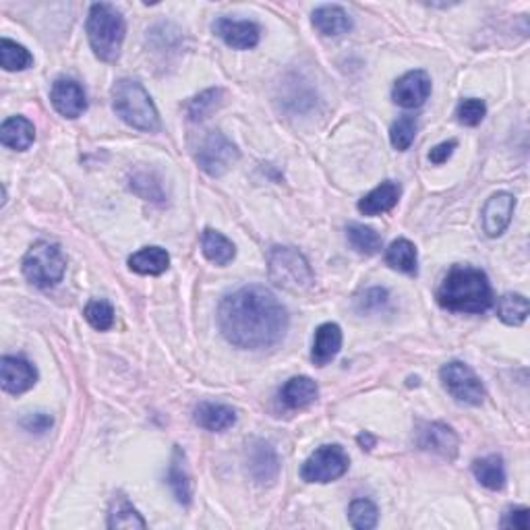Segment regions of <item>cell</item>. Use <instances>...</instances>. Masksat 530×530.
Returning <instances> with one entry per match:
<instances>
[{
    "label": "cell",
    "instance_id": "cell-8",
    "mask_svg": "<svg viewBox=\"0 0 530 530\" xmlns=\"http://www.w3.org/2000/svg\"><path fill=\"white\" fill-rule=\"evenodd\" d=\"M350 466L348 454L340 445H321L301 466V477L307 483H332L346 474Z\"/></svg>",
    "mask_w": 530,
    "mask_h": 530
},
{
    "label": "cell",
    "instance_id": "cell-11",
    "mask_svg": "<svg viewBox=\"0 0 530 530\" xmlns=\"http://www.w3.org/2000/svg\"><path fill=\"white\" fill-rule=\"evenodd\" d=\"M417 445L445 460H454L458 454L460 442L452 427L444 423H423L417 433Z\"/></svg>",
    "mask_w": 530,
    "mask_h": 530
},
{
    "label": "cell",
    "instance_id": "cell-41",
    "mask_svg": "<svg viewBox=\"0 0 530 530\" xmlns=\"http://www.w3.org/2000/svg\"><path fill=\"white\" fill-rule=\"evenodd\" d=\"M356 442H359L363 445V450H371V447L375 445V437L371 436V433L364 431V433H361L359 437H356Z\"/></svg>",
    "mask_w": 530,
    "mask_h": 530
},
{
    "label": "cell",
    "instance_id": "cell-5",
    "mask_svg": "<svg viewBox=\"0 0 530 530\" xmlns=\"http://www.w3.org/2000/svg\"><path fill=\"white\" fill-rule=\"evenodd\" d=\"M267 272L274 284L294 294L309 291L315 282L305 255L294 247H274L267 255Z\"/></svg>",
    "mask_w": 530,
    "mask_h": 530
},
{
    "label": "cell",
    "instance_id": "cell-18",
    "mask_svg": "<svg viewBox=\"0 0 530 530\" xmlns=\"http://www.w3.org/2000/svg\"><path fill=\"white\" fill-rule=\"evenodd\" d=\"M313 27L321 36L338 38L353 30V19L338 4H323L313 11Z\"/></svg>",
    "mask_w": 530,
    "mask_h": 530
},
{
    "label": "cell",
    "instance_id": "cell-30",
    "mask_svg": "<svg viewBox=\"0 0 530 530\" xmlns=\"http://www.w3.org/2000/svg\"><path fill=\"white\" fill-rule=\"evenodd\" d=\"M528 299L522 297V294L508 292L498 302V315L506 326H522L528 318Z\"/></svg>",
    "mask_w": 530,
    "mask_h": 530
},
{
    "label": "cell",
    "instance_id": "cell-24",
    "mask_svg": "<svg viewBox=\"0 0 530 530\" xmlns=\"http://www.w3.org/2000/svg\"><path fill=\"white\" fill-rule=\"evenodd\" d=\"M166 479L178 504L189 506L191 504V477H189L187 460H184V452L178 445H175V452H172Z\"/></svg>",
    "mask_w": 530,
    "mask_h": 530
},
{
    "label": "cell",
    "instance_id": "cell-28",
    "mask_svg": "<svg viewBox=\"0 0 530 530\" xmlns=\"http://www.w3.org/2000/svg\"><path fill=\"white\" fill-rule=\"evenodd\" d=\"M108 528H125V530H135V528H148V522L141 518V514L130 506V501L125 495H116L110 504L108 512Z\"/></svg>",
    "mask_w": 530,
    "mask_h": 530
},
{
    "label": "cell",
    "instance_id": "cell-14",
    "mask_svg": "<svg viewBox=\"0 0 530 530\" xmlns=\"http://www.w3.org/2000/svg\"><path fill=\"white\" fill-rule=\"evenodd\" d=\"M514 210L516 199L514 195H509V193L501 191L489 197L483 211H481V216H483V230L487 232V237H501L509 222H512Z\"/></svg>",
    "mask_w": 530,
    "mask_h": 530
},
{
    "label": "cell",
    "instance_id": "cell-33",
    "mask_svg": "<svg viewBox=\"0 0 530 530\" xmlns=\"http://www.w3.org/2000/svg\"><path fill=\"white\" fill-rule=\"evenodd\" d=\"M222 98H224V92L220 87L216 89H208V92L199 94L193 98L189 104H187V114L191 121H203L208 119V116L213 112V110H218L220 104H222Z\"/></svg>",
    "mask_w": 530,
    "mask_h": 530
},
{
    "label": "cell",
    "instance_id": "cell-2",
    "mask_svg": "<svg viewBox=\"0 0 530 530\" xmlns=\"http://www.w3.org/2000/svg\"><path fill=\"white\" fill-rule=\"evenodd\" d=\"M437 302L447 311L485 313L493 305L487 274L471 265H454L439 286Z\"/></svg>",
    "mask_w": 530,
    "mask_h": 530
},
{
    "label": "cell",
    "instance_id": "cell-12",
    "mask_svg": "<svg viewBox=\"0 0 530 530\" xmlns=\"http://www.w3.org/2000/svg\"><path fill=\"white\" fill-rule=\"evenodd\" d=\"M431 94V77L425 71H409L402 75L391 89L394 104L406 110L423 106Z\"/></svg>",
    "mask_w": 530,
    "mask_h": 530
},
{
    "label": "cell",
    "instance_id": "cell-17",
    "mask_svg": "<svg viewBox=\"0 0 530 530\" xmlns=\"http://www.w3.org/2000/svg\"><path fill=\"white\" fill-rule=\"evenodd\" d=\"M342 348V329L338 323H323L318 328L313 338V350H311V361L318 367H326L328 363H332L338 356Z\"/></svg>",
    "mask_w": 530,
    "mask_h": 530
},
{
    "label": "cell",
    "instance_id": "cell-39",
    "mask_svg": "<svg viewBox=\"0 0 530 530\" xmlns=\"http://www.w3.org/2000/svg\"><path fill=\"white\" fill-rule=\"evenodd\" d=\"M456 148H458V141L456 139H450V141L439 143V146H436V148H433L429 151V162L431 164H444V162H447L452 157L454 149H456Z\"/></svg>",
    "mask_w": 530,
    "mask_h": 530
},
{
    "label": "cell",
    "instance_id": "cell-38",
    "mask_svg": "<svg viewBox=\"0 0 530 530\" xmlns=\"http://www.w3.org/2000/svg\"><path fill=\"white\" fill-rule=\"evenodd\" d=\"M528 508H512L508 509L501 518V528H518V530H528Z\"/></svg>",
    "mask_w": 530,
    "mask_h": 530
},
{
    "label": "cell",
    "instance_id": "cell-3",
    "mask_svg": "<svg viewBox=\"0 0 530 530\" xmlns=\"http://www.w3.org/2000/svg\"><path fill=\"white\" fill-rule=\"evenodd\" d=\"M85 30L89 46H92L95 57L102 63H116L121 57V48L127 33V25L121 11L106 3L92 4L87 13Z\"/></svg>",
    "mask_w": 530,
    "mask_h": 530
},
{
    "label": "cell",
    "instance_id": "cell-36",
    "mask_svg": "<svg viewBox=\"0 0 530 530\" xmlns=\"http://www.w3.org/2000/svg\"><path fill=\"white\" fill-rule=\"evenodd\" d=\"M487 114V106L483 100L479 98H466L458 104L456 108V116H458V122L464 127H477L481 125V121L485 119Z\"/></svg>",
    "mask_w": 530,
    "mask_h": 530
},
{
    "label": "cell",
    "instance_id": "cell-9",
    "mask_svg": "<svg viewBox=\"0 0 530 530\" xmlns=\"http://www.w3.org/2000/svg\"><path fill=\"white\" fill-rule=\"evenodd\" d=\"M195 157L199 168L208 172L210 176H222L238 162L240 154L229 137L220 133V130H211L203 139Z\"/></svg>",
    "mask_w": 530,
    "mask_h": 530
},
{
    "label": "cell",
    "instance_id": "cell-26",
    "mask_svg": "<svg viewBox=\"0 0 530 530\" xmlns=\"http://www.w3.org/2000/svg\"><path fill=\"white\" fill-rule=\"evenodd\" d=\"M472 474L481 485L491 489V491H499V489L506 487L504 458L498 456V454H491V456L474 460Z\"/></svg>",
    "mask_w": 530,
    "mask_h": 530
},
{
    "label": "cell",
    "instance_id": "cell-25",
    "mask_svg": "<svg viewBox=\"0 0 530 530\" xmlns=\"http://www.w3.org/2000/svg\"><path fill=\"white\" fill-rule=\"evenodd\" d=\"M202 251L205 255V259L211 261L220 267L229 265L230 261L237 257V247L232 245L230 238H226L222 232L213 230V229H205L202 234Z\"/></svg>",
    "mask_w": 530,
    "mask_h": 530
},
{
    "label": "cell",
    "instance_id": "cell-6",
    "mask_svg": "<svg viewBox=\"0 0 530 530\" xmlns=\"http://www.w3.org/2000/svg\"><path fill=\"white\" fill-rule=\"evenodd\" d=\"M23 276L38 288H52L63 280L67 272V257L57 243L40 240L25 253L22 264Z\"/></svg>",
    "mask_w": 530,
    "mask_h": 530
},
{
    "label": "cell",
    "instance_id": "cell-21",
    "mask_svg": "<svg viewBox=\"0 0 530 530\" xmlns=\"http://www.w3.org/2000/svg\"><path fill=\"white\" fill-rule=\"evenodd\" d=\"M400 199V184L394 181H385L380 187L367 193L359 202V211L364 216H380L390 210H394Z\"/></svg>",
    "mask_w": 530,
    "mask_h": 530
},
{
    "label": "cell",
    "instance_id": "cell-23",
    "mask_svg": "<svg viewBox=\"0 0 530 530\" xmlns=\"http://www.w3.org/2000/svg\"><path fill=\"white\" fill-rule=\"evenodd\" d=\"M170 255L162 247H143L141 251L133 253L129 257L130 272L141 274V276H160L168 270Z\"/></svg>",
    "mask_w": 530,
    "mask_h": 530
},
{
    "label": "cell",
    "instance_id": "cell-10",
    "mask_svg": "<svg viewBox=\"0 0 530 530\" xmlns=\"http://www.w3.org/2000/svg\"><path fill=\"white\" fill-rule=\"evenodd\" d=\"M0 382L6 394L19 396L30 391L38 382V371L23 356H3L0 361Z\"/></svg>",
    "mask_w": 530,
    "mask_h": 530
},
{
    "label": "cell",
    "instance_id": "cell-22",
    "mask_svg": "<svg viewBox=\"0 0 530 530\" xmlns=\"http://www.w3.org/2000/svg\"><path fill=\"white\" fill-rule=\"evenodd\" d=\"M0 141H3V146L11 149L25 151L36 141V129H33V125L25 116H11L0 127Z\"/></svg>",
    "mask_w": 530,
    "mask_h": 530
},
{
    "label": "cell",
    "instance_id": "cell-7",
    "mask_svg": "<svg viewBox=\"0 0 530 530\" xmlns=\"http://www.w3.org/2000/svg\"><path fill=\"white\" fill-rule=\"evenodd\" d=\"M439 380L454 400L464 406H481L485 402V388L479 375L463 361L447 363L439 371Z\"/></svg>",
    "mask_w": 530,
    "mask_h": 530
},
{
    "label": "cell",
    "instance_id": "cell-35",
    "mask_svg": "<svg viewBox=\"0 0 530 530\" xmlns=\"http://www.w3.org/2000/svg\"><path fill=\"white\" fill-rule=\"evenodd\" d=\"M85 319L98 332H106L114 326V309L106 301H92L85 307Z\"/></svg>",
    "mask_w": 530,
    "mask_h": 530
},
{
    "label": "cell",
    "instance_id": "cell-13",
    "mask_svg": "<svg viewBox=\"0 0 530 530\" xmlns=\"http://www.w3.org/2000/svg\"><path fill=\"white\" fill-rule=\"evenodd\" d=\"M50 102L54 110L65 119H79L87 110L84 87L73 79H57L50 89Z\"/></svg>",
    "mask_w": 530,
    "mask_h": 530
},
{
    "label": "cell",
    "instance_id": "cell-29",
    "mask_svg": "<svg viewBox=\"0 0 530 530\" xmlns=\"http://www.w3.org/2000/svg\"><path fill=\"white\" fill-rule=\"evenodd\" d=\"M346 238L350 247L361 255H377L383 247V240L380 234L371 229V226H364V224H348Z\"/></svg>",
    "mask_w": 530,
    "mask_h": 530
},
{
    "label": "cell",
    "instance_id": "cell-34",
    "mask_svg": "<svg viewBox=\"0 0 530 530\" xmlns=\"http://www.w3.org/2000/svg\"><path fill=\"white\" fill-rule=\"evenodd\" d=\"M415 135H417V119L409 114L402 116V119H398L390 129V141L398 151L409 149L412 146V141H415Z\"/></svg>",
    "mask_w": 530,
    "mask_h": 530
},
{
    "label": "cell",
    "instance_id": "cell-19",
    "mask_svg": "<svg viewBox=\"0 0 530 530\" xmlns=\"http://www.w3.org/2000/svg\"><path fill=\"white\" fill-rule=\"evenodd\" d=\"M318 383H315L311 377L307 375H299L288 380L280 390V402L291 410H299V409H307L309 404H313L318 400Z\"/></svg>",
    "mask_w": 530,
    "mask_h": 530
},
{
    "label": "cell",
    "instance_id": "cell-16",
    "mask_svg": "<svg viewBox=\"0 0 530 530\" xmlns=\"http://www.w3.org/2000/svg\"><path fill=\"white\" fill-rule=\"evenodd\" d=\"M213 33L234 50H251L259 44V27L253 22H232L229 17H220L213 23Z\"/></svg>",
    "mask_w": 530,
    "mask_h": 530
},
{
    "label": "cell",
    "instance_id": "cell-1",
    "mask_svg": "<svg viewBox=\"0 0 530 530\" xmlns=\"http://www.w3.org/2000/svg\"><path fill=\"white\" fill-rule=\"evenodd\" d=\"M218 326L232 346L261 350L276 346L284 338L288 313L272 291L251 284L238 288L220 302Z\"/></svg>",
    "mask_w": 530,
    "mask_h": 530
},
{
    "label": "cell",
    "instance_id": "cell-4",
    "mask_svg": "<svg viewBox=\"0 0 530 530\" xmlns=\"http://www.w3.org/2000/svg\"><path fill=\"white\" fill-rule=\"evenodd\" d=\"M112 108L129 127H133L137 130L156 133V130L160 129V114H157V108L139 81H116V85L112 87Z\"/></svg>",
    "mask_w": 530,
    "mask_h": 530
},
{
    "label": "cell",
    "instance_id": "cell-20",
    "mask_svg": "<svg viewBox=\"0 0 530 530\" xmlns=\"http://www.w3.org/2000/svg\"><path fill=\"white\" fill-rule=\"evenodd\" d=\"M193 418L203 429L220 433L230 429L237 423V412L230 406L218 404V402H199L193 412Z\"/></svg>",
    "mask_w": 530,
    "mask_h": 530
},
{
    "label": "cell",
    "instance_id": "cell-15",
    "mask_svg": "<svg viewBox=\"0 0 530 530\" xmlns=\"http://www.w3.org/2000/svg\"><path fill=\"white\" fill-rule=\"evenodd\" d=\"M247 464H249V474L255 479V483L270 485L276 481L280 472V460L270 444L255 439L249 452H247Z\"/></svg>",
    "mask_w": 530,
    "mask_h": 530
},
{
    "label": "cell",
    "instance_id": "cell-31",
    "mask_svg": "<svg viewBox=\"0 0 530 530\" xmlns=\"http://www.w3.org/2000/svg\"><path fill=\"white\" fill-rule=\"evenodd\" d=\"M0 65L4 71H25L33 65V57L25 46L3 38L0 40Z\"/></svg>",
    "mask_w": 530,
    "mask_h": 530
},
{
    "label": "cell",
    "instance_id": "cell-37",
    "mask_svg": "<svg viewBox=\"0 0 530 530\" xmlns=\"http://www.w3.org/2000/svg\"><path fill=\"white\" fill-rule=\"evenodd\" d=\"M388 302V291L385 288H369L359 299L361 311H377Z\"/></svg>",
    "mask_w": 530,
    "mask_h": 530
},
{
    "label": "cell",
    "instance_id": "cell-32",
    "mask_svg": "<svg viewBox=\"0 0 530 530\" xmlns=\"http://www.w3.org/2000/svg\"><path fill=\"white\" fill-rule=\"evenodd\" d=\"M348 520L356 530H371L377 526L380 509H377V506L371 499L359 498L348 506Z\"/></svg>",
    "mask_w": 530,
    "mask_h": 530
},
{
    "label": "cell",
    "instance_id": "cell-40",
    "mask_svg": "<svg viewBox=\"0 0 530 530\" xmlns=\"http://www.w3.org/2000/svg\"><path fill=\"white\" fill-rule=\"evenodd\" d=\"M22 425L31 433H46L52 427V418L44 415V412H36V415H30L27 418H23Z\"/></svg>",
    "mask_w": 530,
    "mask_h": 530
},
{
    "label": "cell",
    "instance_id": "cell-27",
    "mask_svg": "<svg viewBox=\"0 0 530 530\" xmlns=\"http://www.w3.org/2000/svg\"><path fill=\"white\" fill-rule=\"evenodd\" d=\"M385 264H388L391 270L409 274V276H417L418 272V255L417 247L410 243L409 238H398L388 247L385 251Z\"/></svg>",
    "mask_w": 530,
    "mask_h": 530
}]
</instances>
